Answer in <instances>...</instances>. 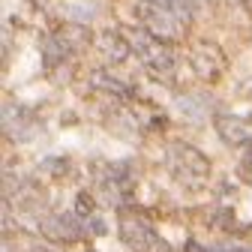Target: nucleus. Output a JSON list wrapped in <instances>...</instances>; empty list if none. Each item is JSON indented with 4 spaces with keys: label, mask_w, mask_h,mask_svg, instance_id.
Wrapping results in <instances>:
<instances>
[{
    "label": "nucleus",
    "mask_w": 252,
    "mask_h": 252,
    "mask_svg": "<svg viewBox=\"0 0 252 252\" xmlns=\"http://www.w3.org/2000/svg\"><path fill=\"white\" fill-rule=\"evenodd\" d=\"M195 3L198 0H144L135 9V15L153 36L165 42H180L186 36L189 21H192Z\"/></svg>",
    "instance_id": "nucleus-1"
},
{
    "label": "nucleus",
    "mask_w": 252,
    "mask_h": 252,
    "mask_svg": "<svg viewBox=\"0 0 252 252\" xmlns=\"http://www.w3.org/2000/svg\"><path fill=\"white\" fill-rule=\"evenodd\" d=\"M126 39H129L132 51L138 54V60L144 63V69L153 75V78H162V81H174V69H177V57L174 51L168 48L165 39L153 36L147 27H135V30H123Z\"/></svg>",
    "instance_id": "nucleus-2"
},
{
    "label": "nucleus",
    "mask_w": 252,
    "mask_h": 252,
    "mask_svg": "<svg viewBox=\"0 0 252 252\" xmlns=\"http://www.w3.org/2000/svg\"><path fill=\"white\" fill-rule=\"evenodd\" d=\"M165 165H168L171 177L186 189H201L210 177V159L201 150H195L192 144H183V141H174L168 147Z\"/></svg>",
    "instance_id": "nucleus-3"
},
{
    "label": "nucleus",
    "mask_w": 252,
    "mask_h": 252,
    "mask_svg": "<svg viewBox=\"0 0 252 252\" xmlns=\"http://www.w3.org/2000/svg\"><path fill=\"white\" fill-rule=\"evenodd\" d=\"M120 240L129 249H135V252H171L168 243L156 234L144 219L129 216V213L120 216Z\"/></svg>",
    "instance_id": "nucleus-4"
},
{
    "label": "nucleus",
    "mask_w": 252,
    "mask_h": 252,
    "mask_svg": "<svg viewBox=\"0 0 252 252\" xmlns=\"http://www.w3.org/2000/svg\"><path fill=\"white\" fill-rule=\"evenodd\" d=\"M39 231L54 243H75L84 237V225L78 213H51L39 222Z\"/></svg>",
    "instance_id": "nucleus-5"
},
{
    "label": "nucleus",
    "mask_w": 252,
    "mask_h": 252,
    "mask_svg": "<svg viewBox=\"0 0 252 252\" xmlns=\"http://www.w3.org/2000/svg\"><path fill=\"white\" fill-rule=\"evenodd\" d=\"M189 63H192L195 75L204 78V81H216L219 75L225 72V54H222V48L213 45V42L195 45V48H192V57H189Z\"/></svg>",
    "instance_id": "nucleus-6"
},
{
    "label": "nucleus",
    "mask_w": 252,
    "mask_h": 252,
    "mask_svg": "<svg viewBox=\"0 0 252 252\" xmlns=\"http://www.w3.org/2000/svg\"><path fill=\"white\" fill-rule=\"evenodd\" d=\"M216 132L225 144H252V120L246 117H228V114H219L216 117Z\"/></svg>",
    "instance_id": "nucleus-7"
},
{
    "label": "nucleus",
    "mask_w": 252,
    "mask_h": 252,
    "mask_svg": "<svg viewBox=\"0 0 252 252\" xmlns=\"http://www.w3.org/2000/svg\"><path fill=\"white\" fill-rule=\"evenodd\" d=\"M96 48H99V54L108 63H123L132 54V45H129V39H126L123 30H105V33H99L96 36Z\"/></svg>",
    "instance_id": "nucleus-8"
},
{
    "label": "nucleus",
    "mask_w": 252,
    "mask_h": 252,
    "mask_svg": "<svg viewBox=\"0 0 252 252\" xmlns=\"http://www.w3.org/2000/svg\"><path fill=\"white\" fill-rule=\"evenodd\" d=\"M90 87L99 90V93H105V96H108V93H114V99H120V102H129L132 99V87L123 84V81H117L108 72H93L90 75Z\"/></svg>",
    "instance_id": "nucleus-9"
},
{
    "label": "nucleus",
    "mask_w": 252,
    "mask_h": 252,
    "mask_svg": "<svg viewBox=\"0 0 252 252\" xmlns=\"http://www.w3.org/2000/svg\"><path fill=\"white\" fill-rule=\"evenodd\" d=\"M240 177L252 183V147L246 150V156H243V159H240Z\"/></svg>",
    "instance_id": "nucleus-10"
},
{
    "label": "nucleus",
    "mask_w": 252,
    "mask_h": 252,
    "mask_svg": "<svg viewBox=\"0 0 252 252\" xmlns=\"http://www.w3.org/2000/svg\"><path fill=\"white\" fill-rule=\"evenodd\" d=\"M213 252H252V246H240V243H219Z\"/></svg>",
    "instance_id": "nucleus-11"
}]
</instances>
